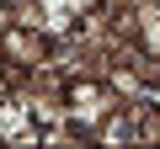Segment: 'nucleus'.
Returning <instances> with one entry per match:
<instances>
[{
  "instance_id": "1",
  "label": "nucleus",
  "mask_w": 160,
  "mask_h": 149,
  "mask_svg": "<svg viewBox=\"0 0 160 149\" xmlns=\"http://www.w3.org/2000/svg\"><path fill=\"white\" fill-rule=\"evenodd\" d=\"M118 101H123V96L102 80V74H69V85H64V117L86 133V138H91V128H96Z\"/></svg>"
},
{
  "instance_id": "2",
  "label": "nucleus",
  "mask_w": 160,
  "mask_h": 149,
  "mask_svg": "<svg viewBox=\"0 0 160 149\" xmlns=\"http://www.w3.org/2000/svg\"><path fill=\"white\" fill-rule=\"evenodd\" d=\"M48 53H53V37L48 32H38V27H6L0 32V64H6V74H11V85L22 80V74H32L38 64H48Z\"/></svg>"
},
{
  "instance_id": "3",
  "label": "nucleus",
  "mask_w": 160,
  "mask_h": 149,
  "mask_svg": "<svg viewBox=\"0 0 160 149\" xmlns=\"http://www.w3.org/2000/svg\"><path fill=\"white\" fill-rule=\"evenodd\" d=\"M133 16H139V48L144 53H155L160 59V0H144V6H133Z\"/></svg>"
},
{
  "instance_id": "4",
  "label": "nucleus",
  "mask_w": 160,
  "mask_h": 149,
  "mask_svg": "<svg viewBox=\"0 0 160 149\" xmlns=\"http://www.w3.org/2000/svg\"><path fill=\"white\" fill-rule=\"evenodd\" d=\"M102 6H107V0H69V11H75V16H86V11H102Z\"/></svg>"
},
{
  "instance_id": "5",
  "label": "nucleus",
  "mask_w": 160,
  "mask_h": 149,
  "mask_svg": "<svg viewBox=\"0 0 160 149\" xmlns=\"http://www.w3.org/2000/svg\"><path fill=\"white\" fill-rule=\"evenodd\" d=\"M0 144H6V133H0Z\"/></svg>"
}]
</instances>
